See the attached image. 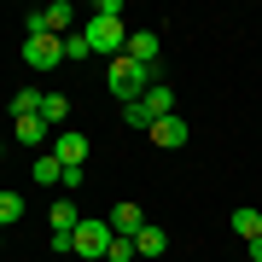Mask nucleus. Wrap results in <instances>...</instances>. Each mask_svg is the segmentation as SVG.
<instances>
[{
    "mask_svg": "<svg viewBox=\"0 0 262 262\" xmlns=\"http://www.w3.org/2000/svg\"><path fill=\"white\" fill-rule=\"evenodd\" d=\"M82 58H94V47H88L82 29H70V35H64V64H82Z\"/></svg>",
    "mask_w": 262,
    "mask_h": 262,
    "instance_id": "18",
    "label": "nucleus"
},
{
    "mask_svg": "<svg viewBox=\"0 0 262 262\" xmlns=\"http://www.w3.org/2000/svg\"><path fill=\"white\" fill-rule=\"evenodd\" d=\"M134 58V64H146V70H158V58H163V41H158V29H128V47H122Z\"/></svg>",
    "mask_w": 262,
    "mask_h": 262,
    "instance_id": "5",
    "label": "nucleus"
},
{
    "mask_svg": "<svg viewBox=\"0 0 262 262\" xmlns=\"http://www.w3.org/2000/svg\"><path fill=\"white\" fill-rule=\"evenodd\" d=\"M105 222H111V233L134 239V233L146 227V215H140V204H111V215H105Z\"/></svg>",
    "mask_w": 262,
    "mask_h": 262,
    "instance_id": "9",
    "label": "nucleus"
},
{
    "mask_svg": "<svg viewBox=\"0 0 262 262\" xmlns=\"http://www.w3.org/2000/svg\"><path fill=\"white\" fill-rule=\"evenodd\" d=\"M163 245H169V233H163L158 222H146L140 233H134V256H140V262H158V256H163Z\"/></svg>",
    "mask_w": 262,
    "mask_h": 262,
    "instance_id": "8",
    "label": "nucleus"
},
{
    "mask_svg": "<svg viewBox=\"0 0 262 262\" xmlns=\"http://www.w3.org/2000/svg\"><path fill=\"white\" fill-rule=\"evenodd\" d=\"M151 82H158V70L134 64L128 53L105 64V88H111V99H117V105H134V99H146V88H151Z\"/></svg>",
    "mask_w": 262,
    "mask_h": 262,
    "instance_id": "1",
    "label": "nucleus"
},
{
    "mask_svg": "<svg viewBox=\"0 0 262 262\" xmlns=\"http://www.w3.org/2000/svg\"><path fill=\"white\" fill-rule=\"evenodd\" d=\"M122 122H128V128H151L158 117L146 111V99H134V105H122Z\"/></svg>",
    "mask_w": 262,
    "mask_h": 262,
    "instance_id": "19",
    "label": "nucleus"
},
{
    "mask_svg": "<svg viewBox=\"0 0 262 262\" xmlns=\"http://www.w3.org/2000/svg\"><path fill=\"white\" fill-rule=\"evenodd\" d=\"M111 222H105V215H82V222H76V256H88V262H94V256H105V251H111Z\"/></svg>",
    "mask_w": 262,
    "mask_h": 262,
    "instance_id": "3",
    "label": "nucleus"
},
{
    "mask_svg": "<svg viewBox=\"0 0 262 262\" xmlns=\"http://www.w3.org/2000/svg\"><path fill=\"white\" fill-rule=\"evenodd\" d=\"M12 128H18V140L35 151V146H47V122L41 117H12Z\"/></svg>",
    "mask_w": 262,
    "mask_h": 262,
    "instance_id": "12",
    "label": "nucleus"
},
{
    "mask_svg": "<svg viewBox=\"0 0 262 262\" xmlns=\"http://www.w3.org/2000/svg\"><path fill=\"white\" fill-rule=\"evenodd\" d=\"M64 117H70V99L64 94H47V99H41V122H47V128H58Z\"/></svg>",
    "mask_w": 262,
    "mask_h": 262,
    "instance_id": "16",
    "label": "nucleus"
},
{
    "mask_svg": "<svg viewBox=\"0 0 262 262\" xmlns=\"http://www.w3.org/2000/svg\"><path fill=\"white\" fill-rule=\"evenodd\" d=\"M82 35H88V47L99 58H122V47H128V24L122 18H88Z\"/></svg>",
    "mask_w": 262,
    "mask_h": 262,
    "instance_id": "2",
    "label": "nucleus"
},
{
    "mask_svg": "<svg viewBox=\"0 0 262 262\" xmlns=\"http://www.w3.org/2000/svg\"><path fill=\"white\" fill-rule=\"evenodd\" d=\"M24 64L29 70H58L64 64V41L58 35H24Z\"/></svg>",
    "mask_w": 262,
    "mask_h": 262,
    "instance_id": "4",
    "label": "nucleus"
},
{
    "mask_svg": "<svg viewBox=\"0 0 262 262\" xmlns=\"http://www.w3.org/2000/svg\"><path fill=\"white\" fill-rule=\"evenodd\" d=\"M0 251H6V233H0Z\"/></svg>",
    "mask_w": 262,
    "mask_h": 262,
    "instance_id": "22",
    "label": "nucleus"
},
{
    "mask_svg": "<svg viewBox=\"0 0 262 262\" xmlns=\"http://www.w3.org/2000/svg\"><path fill=\"white\" fill-rule=\"evenodd\" d=\"M146 111L151 117H175V88H169V82H151L146 88Z\"/></svg>",
    "mask_w": 262,
    "mask_h": 262,
    "instance_id": "10",
    "label": "nucleus"
},
{
    "mask_svg": "<svg viewBox=\"0 0 262 262\" xmlns=\"http://www.w3.org/2000/svg\"><path fill=\"white\" fill-rule=\"evenodd\" d=\"M76 222H82L76 215V198H58L53 204V233H76Z\"/></svg>",
    "mask_w": 262,
    "mask_h": 262,
    "instance_id": "15",
    "label": "nucleus"
},
{
    "mask_svg": "<svg viewBox=\"0 0 262 262\" xmlns=\"http://www.w3.org/2000/svg\"><path fill=\"white\" fill-rule=\"evenodd\" d=\"M233 233L251 245V239H262V210H251V204H239L233 210Z\"/></svg>",
    "mask_w": 262,
    "mask_h": 262,
    "instance_id": "11",
    "label": "nucleus"
},
{
    "mask_svg": "<svg viewBox=\"0 0 262 262\" xmlns=\"http://www.w3.org/2000/svg\"><path fill=\"white\" fill-rule=\"evenodd\" d=\"M29 175H35L41 187H58V175H64V163H58V158H35V163H29Z\"/></svg>",
    "mask_w": 262,
    "mask_h": 262,
    "instance_id": "17",
    "label": "nucleus"
},
{
    "mask_svg": "<svg viewBox=\"0 0 262 262\" xmlns=\"http://www.w3.org/2000/svg\"><path fill=\"white\" fill-rule=\"evenodd\" d=\"M146 134H151V146H163V151H181V146L192 140V128H187L181 117H158V122H151Z\"/></svg>",
    "mask_w": 262,
    "mask_h": 262,
    "instance_id": "6",
    "label": "nucleus"
},
{
    "mask_svg": "<svg viewBox=\"0 0 262 262\" xmlns=\"http://www.w3.org/2000/svg\"><path fill=\"white\" fill-rule=\"evenodd\" d=\"M53 158L64 163V169H82V158H88V134H82V128H76V134L64 128V134L53 140Z\"/></svg>",
    "mask_w": 262,
    "mask_h": 262,
    "instance_id": "7",
    "label": "nucleus"
},
{
    "mask_svg": "<svg viewBox=\"0 0 262 262\" xmlns=\"http://www.w3.org/2000/svg\"><path fill=\"white\" fill-rule=\"evenodd\" d=\"M245 256H251V262H262V239H251V245H245Z\"/></svg>",
    "mask_w": 262,
    "mask_h": 262,
    "instance_id": "21",
    "label": "nucleus"
},
{
    "mask_svg": "<svg viewBox=\"0 0 262 262\" xmlns=\"http://www.w3.org/2000/svg\"><path fill=\"white\" fill-rule=\"evenodd\" d=\"M105 262H140V256H134V239H111V251H105Z\"/></svg>",
    "mask_w": 262,
    "mask_h": 262,
    "instance_id": "20",
    "label": "nucleus"
},
{
    "mask_svg": "<svg viewBox=\"0 0 262 262\" xmlns=\"http://www.w3.org/2000/svg\"><path fill=\"white\" fill-rule=\"evenodd\" d=\"M41 88H18V94H12V117H41Z\"/></svg>",
    "mask_w": 262,
    "mask_h": 262,
    "instance_id": "14",
    "label": "nucleus"
},
{
    "mask_svg": "<svg viewBox=\"0 0 262 262\" xmlns=\"http://www.w3.org/2000/svg\"><path fill=\"white\" fill-rule=\"evenodd\" d=\"M12 222H24V192H12V187H0V233H6Z\"/></svg>",
    "mask_w": 262,
    "mask_h": 262,
    "instance_id": "13",
    "label": "nucleus"
}]
</instances>
